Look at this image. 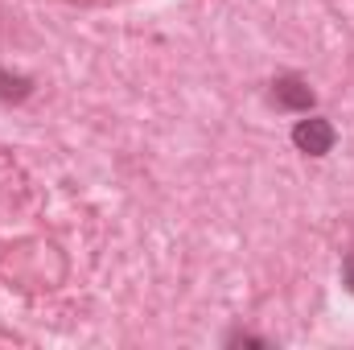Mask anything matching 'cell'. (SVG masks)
Returning <instances> with one entry per match:
<instances>
[{
	"instance_id": "cell-1",
	"label": "cell",
	"mask_w": 354,
	"mask_h": 350,
	"mask_svg": "<svg viewBox=\"0 0 354 350\" xmlns=\"http://www.w3.org/2000/svg\"><path fill=\"white\" fill-rule=\"evenodd\" d=\"M292 140H297V149H301V153L326 157V153L334 149V128H330V120L313 116V120H301V124L292 128Z\"/></svg>"
},
{
	"instance_id": "cell-2",
	"label": "cell",
	"mask_w": 354,
	"mask_h": 350,
	"mask_svg": "<svg viewBox=\"0 0 354 350\" xmlns=\"http://www.w3.org/2000/svg\"><path fill=\"white\" fill-rule=\"evenodd\" d=\"M272 87H276L272 91L276 103L288 107V111H309V107H313V91H309V83H301L297 75H284V79H276Z\"/></svg>"
},
{
	"instance_id": "cell-3",
	"label": "cell",
	"mask_w": 354,
	"mask_h": 350,
	"mask_svg": "<svg viewBox=\"0 0 354 350\" xmlns=\"http://www.w3.org/2000/svg\"><path fill=\"white\" fill-rule=\"evenodd\" d=\"M342 280L351 284V293H354V252L346 256V260H342Z\"/></svg>"
}]
</instances>
